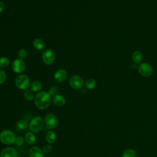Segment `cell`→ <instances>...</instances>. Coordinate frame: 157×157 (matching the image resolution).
Here are the masks:
<instances>
[{"instance_id":"1","label":"cell","mask_w":157,"mask_h":157,"mask_svg":"<svg viewBox=\"0 0 157 157\" xmlns=\"http://www.w3.org/2000/svg\"><path fill=\"white\" fill-rule=\"evenodd\" d=\"M52 96L47 91H39L34 97V104L40 110L47 109L52 101Z\"/></svg>"},{"instance_id":"2","label":"cell","mask_w":157,"mask_h":157,"mask_svg":"<svg viewBox=\"0 0 157 157\" xmlns=\"http://www.w3.org/2000/svg\"><path fill=\"white\" fill-rule=\"evenodd\" d=\"M16 135L10 129H4L0 132V141L5 145H12L15 143Z\"/></svg>"},{"instance_id":"3","label":"cell","mask_w":157,"mask_h":157,"mask_svg":"<svg viewBox=\"0 0 157 157\" xmlns=\"http://www.w3.org/2000/svg\"><path fill=\"white\" fill-rule=\"evenodd\" d=\"M45 124L44 120L40 116H36L30 121L29 128L33 132H39Z\"/></svg>"},{"instance_id":"4","label":"cell","mask_w":157,"mask_h":157,"mask_svg":"<svg viewBox=\"0 0 157 157\" xmlns=\"http://www.w3.org/2000/svg\"><path fill=\"white\" fill-rule=\"evenodd\" d=\"M15 83L18 89L25 90L28 89L30 85L29 78L26 75L21 74L17 77L15 78Z\"/></svg>"},{"instance_id":"5","label":"cell","mask_w":157,"mask_h":157,"mask_svg":"<svg viewBox=\"0 0 157 157\" xmlns=\"http://www.w3.org/2000/svg\"><path fill=\"white\" fill-rule=\"evenodd\" d=\"M137 69L140 75L144 77H150L153 72V69L152 66L147 63H141L140 64H139Z\"/></svg>"},{"instance_id":"6","label":"cell","mask_w":157,"mask_h":157,"mask_svg":"<svg viewBox=\"0 0 157 157\" xmlns=\"http://www.w3.org/2000/svg\"><path fill=\"white\" fill-rule=\"evenodd\" d=\"M44 122H45L46 128L51 130L56 128L58 124V121L56 117L52 113H47L45 115Z\"/></svg>"},{"instance_id":"7","label":"cell","mask_w":157,"mask_h":157,"mask_svg":"<svg viewBox=\"0 0 157 157\" xmlns=\"http://www.w3.org/2000/svg\"><path fill=\"white\" fill-rule=\"evenodd\" d=\"M44 63L47 65L52 64L55 60V53L52 49H47L44 50L42 55Z\"/></svg>"},{"instance_id":"8","label":"cell","mask_w":157,"mask_h":157,"mask_svg":"<svg viewBox=\"0 0 157 157\" xmlns=\"http://www.w3.org/2000/svg\"><path fill=\"white\" fill-rule=\"evenodd\" d=\"M70 86L75 90L80 89L82 87L84 82L82 77L78 75H74L72 76L69 81Z\"/></svg>"},{"instance_id":"9","label":"cell","mask_w":157,"mask_h":157,"mask_svg":"<svg viewBox=\"0 0 157 157\" xmlns=\"http://www.w3.org/2000/svg\"><path fill=\"white\" fill-rule=\"evenodd\" d=\"M25 69L26 64L21 59H16L12 64V69L17 74H21L23 72Z\"/></svg>"},{"instance_id":"10","label":"cell","mask_w":157,"mask_h":157,"mask_svg":"<svg viewBox=\"0 0 157 157\" xmlns=\"http://www.w3.org/2000/svg\"><path fill=\"white\" fill-rule=\"evenodd\" d=\"M0 157H18V153L14 148L8 147L1 151Z\"/></svg>"},{"instance_id":"11","label":"cell","mask_w":157,"mask_h":157,"mask_svg":"<svg viewBox=\"0 0 157 157\" xmlns=\"http://www.w3.org/2000/svg\"><path fill=\"white\" fill-rule=\"evenodd\" d=\"M67 78V72L63 69L57 70L54 74V78L56 82L61 83L65 81Z\"/></svg>"},{"instance_id":"12","label":"cell","mask_w":157,"mask_h":157,"mask_svg":"<svg viewBox=\"0 0 157 157\" xmlns=\"http://www.w3.org/2000/svg\"><path fill=\"white\" fill-rule=\"evenodd\" d=\"M28 155L29 157H44V152L37 146L31 147L29 150Z\"/></svg>"},{"instance_id":"13","label":"cell","mask_w":157,"mask_h":157,"mask_svg":"<svg viewBox=\"0 0 157 157\" xmlns=\"http://www.w3.org/2000/svg\"><path fill=\"white\" fill-rule=\"evenodd\" d=\"M52 101L56 105L61 107L66 104V98L61 94H56L53 96Z\"/></svg>"},{"instance_id":"14","label":"cell","mask_w":157,"mask_h":157,"mask_svg":"<svg viewBox=\"0 0 157 157\" xmlns=\"http://www.w3.org/2000/svg\"><path fill=\"white\" fill-rule=\"evenodd\" d=\"M25 140L27 144L29 145H33L36 141V136L33 132L28 131L25 134Z\"/></svg>"},{"instance_id":"15","label":"cell","mask_w":157,"mask_h":157,"mask_svg":"<svg viewBox=\"0 0 157 157\" xmlns=\"http://www.w3.org/2000/svg\"><path fill=\"white\" fill-rule=\"evenodd\" d=\"M56 135L55 132L52 130L48 131L45 135V140L49 144H52L55 142Z\"/></svg>"},{"instance_id":"16","label":"cell","mask_w":157,"mask_h":157,"mask_svg":"<svg viewBox=\"0 0 157 157\" xmlns=\"http://www.w3.org/2000/svg\"><path fill=\"white\" fill-rule=\"evenodd\" d=\"M143 59V55L142 53L139 51H134L132 55V59L133 62L137 64L141 63Z\"/></svg>"},{"instance_id":"17","label":"cell","mask_w":157,"mask_h":157,"mask_svg":"<svg viewBox=\"0 0 157 157\" xmlns=\"http://www.w3.org/2000/svg\"><path fill=\"white\" fill-rule=\"evenodd\" d=\"M33 46L37 50H42L45 47V43L44 42V40L41 39L37 38L36 39L34 42H33Z\"/></svg>"},{"instance_id":"18","label":"cell","mask_w":157,"mask_h":157,"mask_svg":"<svg viewBox=\"0 0 157 157\" xmlns=\"http://www.w3.org/2000/svg\"><path fill=\"white\" fill-rule=\"evenodd\" d=\"M42 85L39 81H33L30 85L31 90L34 92L39 91L42 89Z\"/></svg>"},{"instance_id":"19","label":"cell","mask_w":157,"mask_h":157,"mask_svg":"<svg viewBox=\"0 0 157 157\" xmlns=\"http://www.w3.org/2000/svg\"><path fill=\"white\" fill-rule=\"evenodd\" d=\"M136 151L132 148L126 149L122 153L121 157H136Z\"/></svg>"},{"instance_id":"20","label":"cell","mask_w":157,"mask_h":157,"mask_svg":"<svg viewBox=\"0 0 157 157\" xmlns=\"http://www.w3.org/2000/svg\"><path fill=\"white\" fill-rule=\"evenodd\" d=\"M96 85V82L93 78H88L85 82V86L88 90H93L95 88Z\"/></svg>"},{"instance_id":"21","label":"cell","mask_w":157,"mask_h":157,"mask_svg":"<svg viewBox=\"0 0 157 157\" xmlns=\"http://www.w3.org/2000/svg\"><path fill=\"white\" fill-rule=\"evenodd\" d=\"M23 95H24L25 99L27 100L28 101H33V99H34V93L31 90H29V89L25 90L24 91Z\"/></svg>"},{"instance_id":"22","label":"cell","mask_w":157,"mask_h":157,"mask_svg":"<svg viewBox=\"0 0 157 157\" xmlns=\"http://www.w3.org/2000/svg\"><path fill=\"white\" fill-rule=\"evenodd\" d=\"M17 126L19 129L25 130L29 126V124L25 120H20L17 123Z\"/></svg>"},{"instance_id":"23","label":"cell","mask_w":157,"mask_h":157,"mask_svg":"<svg viewBox=\"0 0 157 157\" xmlns=\"http://www.w3.org/2000/svg\"><path fill=\"white\" fill-rule=\"evenodd\" d=\"M10 64V60L7 57L0 58V67L2 68L7 67Z\"/></svg>"},{"instance_id":"24","label":"cell","mask_w":157,"mask_h":157,"mask_svg":"<svg viewBox=\"0 0 157 157\" xmlns=\"http://www.w3.org/2000/svg\"><path fill=\"white\" fill-rule=\"evenodd\" d=\"M18 56L20 59H23L25 58L27 56V51L24 48L20 49L18 52Z\"/></svg>"},{"instance_id":"25","label":"cell","mask_w":157,"mask_h":157,"mask_svg":"<svg viewBox=\"0 0 157 157\" xmlns=\"http://www.w3.org/2000/svg\"><path fill=\"white\" fill-rule=\"evenodd\" d=\"M25 138H23L22 136H17L16 137V139H15V143L18 145V146H21L22 145H23L24 142H25Z\"/></svg>"},{"instance_id":"26","label":"cell","mask_w":157,"mask_h":157,"mask_svg":"<svg viewBox=\"0 0 157 157\" xmlns=\"http://www.w3.org/2000/svg\"><path fill=\"white\" fill-rule=\"evenodd\" d=\"M6 77V72L0 69V84H2L5 82Z\"/></svg>"},{"instance_id":"27","label":"cell","mask_w":157,"mask_h":157,"mask_svg":"<svg viewBox=\"0 0 157 157\" xmlns=\"http://www.w3.org/2000/svg\"><path fill=\"white\" fill-rule=\"evenodd\" d=\"M52 147L50 144L45 145L42 148V150L44 152V153H49L52 151Z\"/></svg>"},{"instance_id":"28","label":"cell","mask_w":157,"mask_h":157,"mask_svg":"<svg viewBox=\"0 0 157 157\" xmlns=\"http://www.w3.org/2000/svg\"><path fill=\"white\" fill-rule=\"evenodd\" d=\"M58 88L56 87V86H52L50 88V89L49 90V91H48V93L51 95V96H54L55 94H56L57 92H58Z\"/></svg>"},{"instance_id":"29","label":"cell","mask_w":157,"mask_h":157,"mask_svg":"<svg viewBox=\"0 0 157 157\" xmlns=\"http://www.w3.org/2000/svg\"><path fill=\"white\" fill-rule=\"evenodd\" d=\"M4 7H5V5H4V2L2 1H0V13L3 11V10L4 9Z\"/></svg>"},{"instance_id":"30","label":"cell","mask_w":157,"mask_h":157,"mask_svg":"<svg viewBox=\"0 0 157 157\" xmlns=\"http://www.w3.org/2000/svg\"><path fill=\"white\" fill-rule=\"evenodd\" d=\"M48 157H52V156H48Z\"/></svg>"}]
</instances>
